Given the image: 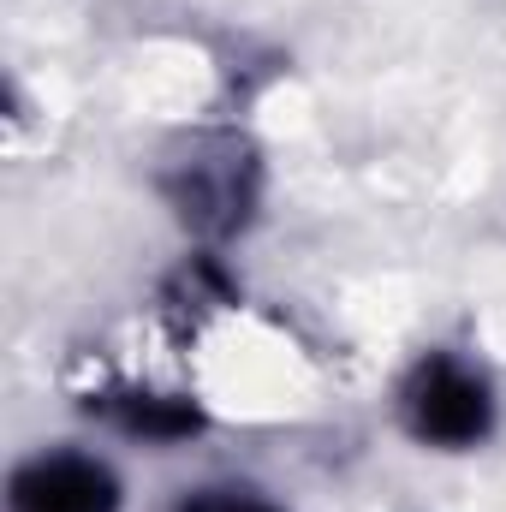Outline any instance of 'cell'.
<instances>
[{"instance_id": "cell-2", "label": "cell", "mask_w": 506, "mask_h": 512, "mask_svg": "<svg viewBox=\"0 0 506 512\" xmlns=\"http://www.w3.org/2000/svg\"><path fill=\"white\" fill-rule=\"evenodd\" d=\"M167 197L197 233L245 227L256 203V155L245 137H197L191 155L167 167Z\"/></svg>"}, {"instance_id": "cell-5", "label": "cell", "mask_w": 506, "mask_h": 512, "mask_svg": "<svg viewBox=\"0 0 506 512\" xmlns=\"http://www.w3.org/2000/svg\"><path fill=\"white\" fill-rule=\"evenodd\" d=\"M185 512H280V507L256 501L251 489H203L197 501H185Z\"/></svg>"}, {"instance_id": "cell-1", "label": "cell", "mask_w": 506, "mask_h": 512, "mask_svg": "<svg viewBox=\"0 0 506 512\" xmlns=\"http://www.w3.org/2000/svg\"><path fill=\"white\" fill-rule=\"evenodd\" d=\"M399 417L423 447H477L495 429V399L471 364L429 352L399 387Z\"/></svg>"}, {"instance_id": "cell-3", "label": "cell", "mask_w": 506, "mask_h": 512, "mask_svg": "<svg viewBox=\"0 0 506 512\" xmlns=\"http://www.w3.org/2000/svg\"><path fill=\"white\" fill-rule=\"evenodd\" d=\"M12 512H120V483L90 453H36L12 477Z\"/></svg>"}, {"instance_id": "cell-4", "label": "cell", "mask_w": 506, "mask_h": 512, "mask_svg": "<svg viewBox=\"0 0 506 512\" xmlns=\"http://www.w3.org/2000/svg\"><path fill=\"white\" fill-rule=\"evenodd\" d=\"M102 411L126 435H143V441H185L203 429V411L191 399H173V393H108Z\"/></svg>"}]
</instances>
